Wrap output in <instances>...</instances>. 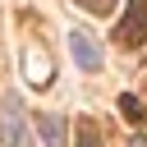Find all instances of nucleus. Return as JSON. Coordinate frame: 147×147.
<instances>
[{
  "mask_svg": "<svg viewBox=\"0 0 147 147\" xmlns=\"http://www.w3.org/2000/svg\"><path fill=\"white\" fill-rule=\"evenodd\" d=\"M115 37H119V46H129V51L147 41V0H129V9H124V18H119Z\"/></svg>",
  "mask_w": 147,
  "mask_h": 147,
  "instance_id": "f257e3e1",
  "label": "nucleus"
},
{
  "mask_svg": "<svg viewBox=\"0 0 147 147\" xmlns=\"http://www.w3.org/2000/svg\"><path fill=\"white\" fill-rule=\"evenodd\" d=\"M69 51H74V60H78V69H83V74H96V69H101V46H96V37H92V32L74 28V32H69Z\"/></svg>",
  "mask_w": 147,
  "mask_h": 147,
  "instance_id": "f03ea898",
  "label": "nucleus"
},
{
  "mask_svg": "<svg viewBox=\"0 0 147 147\" xmlns=\"http://www.w3.org/2000/svg\"><path fill=\"white\" fill-rule=\"evenodd\" d=\"M14 110H18V101L9 96V115H5V124H0V142H5V147H32V138H28V129L18 124Z\"/></svg>",
  "mask_w": 147,
  "mask_h": 147,
  "instance_id": "7ed1b4c3",
  "label": "nucleus"
},
{
  "mask_svg": "<svg viewBox=\"0 0 147 147\" xmlns=\"http://www.w3.org/2000/svg\"><path fill=\"white\" fill-rule=\"evenodd\" d=\"M37 129H41V142L46 147H64V115L46 110V115H37Z\"/></svg>",
  "mask_w": 147,
  "mask_h": 147,
  "instance_id": "20e7f679",
  "label": "nucleus"
},
{
  "mask_svg": "<svg viewBox=\"0 0 147 147\" xmlns=\"http://www.w3.org/2000/svg\"><path fill=\"white\" fill-rule=\"evenodd\" d=\"M119 110H124V119H133V124H142V115H147V110H142V101H138L133 92H124V96H119Z\"/></svg>",
  "mask_w": 147,
  "mask_h": 147,
  "instance_id": "39448f33",
  "label": "nucleus"
},
{
  "mask_svg": "<svg viewBox=\"0 0 147 147\" xmlns=\"http://www.w3.org/2000/svg\"><path fill=\"white\" fill-rule=\"evenodd\" d=\"M78 147H101V133L92 119H78Z\"/></svg>",
  "mask_w": 147,
  "mask_h": 147,
  "instance_id": "423d86ee",
  "label": "nucleus"
},
{
  "mask_svg": "<svg viewBox=\"0 0 147 147\" xmlns=\"http://www.w3.org/2000/svg\"><path fill=\"white\" fill-rule=\"evenodd\" d=\"M78 5H83V9H92V14H110V5H115V0H78Z\"/></svg>",
  "mask_w": 147,
  "mask_h": 147,
  "instance_id": "0eeeda50",
  "label": "nucleus"
},
{
  "mask_svg": "<svg viewBox=\"0 0 147 147\" xmlns=\"http://www.w3.org/2000/svg\"><path fill=\"white\" fill-rule=\"evenodd\" d=\"M133 147H147V138H142V133H138V138H133Z\"/></svg>",
  "mask_w": 147,
  "mask_h": 147,
  "instance_id": "6e6552de",
  "label": "nucleus"
}]
</instances>
